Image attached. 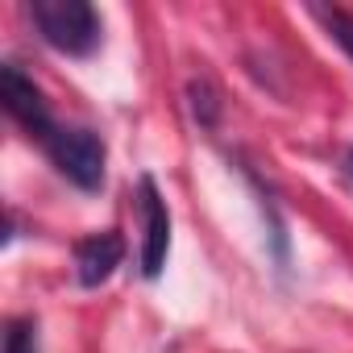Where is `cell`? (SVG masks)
<instances>
[{
	"mask_svg": "<svg viewBox=\"0 0 353 353\" xmlns=\"http://www.w3.org/2000/svg\"><path fill=\"white\" fill-rule=\"evenodd\" d=\"M320 21L328 26L332 42L353 59V13H345V9H320Z\"/></svg>",
	"mask_w": 353,
	"mask_h": 353,
	"instance_id": "obj_6",
	"label": "cell"
},
{
	"mask_svg": "<svg viewBox=\"0 0 353 353\" xmlns=\"http://www.w3.org/2000/svg\"><path fill=\"white\" fill-rule=\"evenodd\" d=\"M5 353H38V328H34V320H13L9 324Z\"/></svg>",
	"mask_w": 353,
	"mask_h": 353,
	"instance_id": "obj_7",
	"label": "cell"
},
{
	"mask_svg": "<svg viewBox=\"0 0 353 353\" xmlns=\"http://www.w3.org/2000/svg\"><path fill=\"white\" fill-rule=\"evenodd\" d=\"M141 221H145V241H141V274L145 279H158L162 266H166V250H170V212H166V200L158 196V183L141 179Z\"/></svg>",
	"mask_w": 353,
	"mask_h": 353,
	"instance_id": "obj_4",
	"label": "cell"
},
{
	"mask_svg": "<svg viewBox=\"0 0 353 353\" xmlns=\"http://www.w3.org/2000/svg\"><path fill=\"white\" fill-rule=\"evenodd\" d=\"M125 258V241L117 233H92L75 245V274L83 287H100Z\"/></svg>",
	"mask_w": 353,
	"mask_h": 353,
	"instance_id": "obj_5",
	"label": "cell"
},
{
	"mask_svg": "<svg viewBox=\"0 0 353 353\" xmlns=\"http://www.w3.org/2000/svg\"><path fill=\"white\" fill-rule=\"evenodd\" d=\"M46 154L59 166L63 179L75 183L79 192H100L104 188V141L92 129H59L46 141Z\"/></svg>",
	"mask_w": 353,
	"mask_h": 353,
	"instance_id": "obj_2",
	"label": "cell"
},
{
	"mask_svg": "<svg viewBox=\"0 0 353 353\" xmlns=\"http://www.w3.org/2000/svg\"><path fill=\"white\" fill-rule=\"evenodd\" d=\"M0 100H5L9 117H13L21 129H30L34 137L50 141V137L59 133V129H54V121H50V108H46V100H42V92H38V83H34V79H26L13 63L0 67Z\"/></svg>",
	"mask_w": 353,
	"mask_h": 353,
	"instance_id": "obj_3",
	"label": "cell"
},
{
	"mask_svg": "<svg viewBox=\"0 0 353 353\" xmlns=\"http://www.w3.org/2000/svg\"><path fill=\"white\" fill-rule=\"evenodd\" d=\"M188 92H192V112H196V121H200V125H216V96H212V88L196 79Z\"/></svg>",
	"mask_w": 353,
	"mask_h": 353,
	"instance_id": "obj_8",
	"label": "cell"
},
{
	"mask_svg": "<svg viewBox=\"0 0 353 353\" xmlns=\"http://www.w3.org/2000/svg\"><path fill=\"white\" fill-rule=\"evenodd\" d=\"M30 17H34L42 42L54 46L59 54L83 59L100 46V17L88 0H34Z\"/></svg>",
	"mask_w": 353,
	"mask_h": 353,
	"instance_id": "obj_1",
	"label": "cell"
},
{
	"mask_svg": "<svg viewBox=\"0 0 353 353\" xmlns=\"http://www.w3.org/2000/svg\"><path fill=\"white\" fill-rule=\"evenodd\" d=\"M349 174H353V150H349Z\"/></svg>",
	"mask_w": 353,
	"mask_h": 353,
	"instance_id": "obj_9",
	"label": "cell"
}]
</instances>
